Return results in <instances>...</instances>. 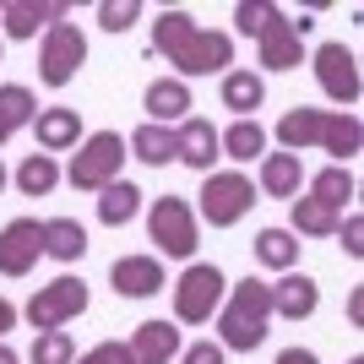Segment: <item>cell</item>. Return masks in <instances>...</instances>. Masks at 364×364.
Masks as SVG:
<instances>
[{"label": "cell", "mask_w": 364, "mask_h": 364, "mask_svg": "<svg viewBox=\"0 0 364 364\" xmlns=\"http://www.w3.org/2000/svg\"><path fill=\"white\" fill-rule=\"evenodd\" d=\"M316 304H321V283H316V277L283 272V277L272 283V316H283V321H310V316H316Z\"/></svg>", "instance_id": "e0dca14e"}, {"label": "cell", "mask_w": 364, "mask_h": 364, "mask_svg": "<svg viewBox=\"0 0 364 364\" xmlns=\"http://www.w3.org/2000/svg\"><path fill=\"white\" fill-rule=\"evenodd\" d=\"M11 180H16V191H22V196H49V191L60 185V164H55L49 152H28V158L16 164Z\"/></svg>", "instance_id": "4316f807"}, {"label": "cell", "mask_w": 364, "mask_h": 364, "mask_svg": "<svg viewBox=\"0 0 364 364\" xmlns=\"http://www.w3.org/2000/svg\"><path fill=\"white\" fill-rule=\"evenodd\" d=\"M136 213H141V191L131 180H114V185L98 191V223L104 228H125Z\"/></svg>", "instance_id": "484cf974"}, {"label": "cell", "mask_w": 364, "mask_h": 364, "mask_svg": "<svg viewBox=\"0 0 364 364\" xmlns=\"http://www.w3.org/2000/svg\"><path fill=\"white\" fill-rule=\"evenodd\" d=\"M277 11H283V6H272V0H240V6H234V28H240L245 38H261L267 22H277Z\"/></svg>", "instance_id": "1f68e13d"}, {"label": "cell", "mask_w": 364, "mask_h": 364, "mask_svg": "<svg viewBox=\"0 0 364 364\" xmlns=\"http://www.w3.org/2000/svg\"><path fill=\"white\" fill-rule=\"evenodd\" d=\"M28 364H76V343L71 332H38L28 348Z\"/></svg>", "instance_id": "4dcf8cb0"}, {"label": "cell", "mask_w": 364, "mask_h": 364, "mask_svg": "<svg viewBox=\"0 0 364 364\" xmlns=\"http://www.w3.org/2000/svg\"><path fill=\"white\" fill-rule=\"evenodd\" d=\"M65 11L71 6H60V0H0V33L6 38H38V22H65Z\"/></svg>", "instance_id": "4fadbf2b"}, {"label": "cell", "mask_w": 364, "mask_h": 364, "mask_svg": "<svg viewBox=\"0 0 364 364\" xmlns=\"http://www.w3.org/2000/svg\"><path fill=\"white\" fill-rule=\"evenodd\" d=\"M174 158H180L185 168H196V174H213V164L223 158L213 120H180L174 125Z\"/></svg>", "instance_id": "9a60e30c"}, {"label": "cell", "mask_w": 364, "mask_h": 364, "mask_svg": "<svg viewBox=\"0 0 364 364\" xmlns=\"http://www.w3.org/2000/svg\"><path fill=\"white\" fill-rule=\"evenodd\" d=\"M213 321H218V348L223 353H256L272 332V283H261V277L234 283Z\"/></svg>", "instance_id": "3957f363"}, {"label": "cell", "mask_w": 364, "mask_h": 364, "mask_svg": "<svg viewBox=\"0 0 364 364\" xmlns=\"http://www.w3.org/2000/svg\"><path fill=\"white\" fill-rule=\"evenodd\" d=\"M277 141H283V152H294V158H299L304 147H326L337 164H348L353 152L364 147V125H359V114H343V109L299 104L277 120Z\"/></svg>", "instance_id": "7a4b0ae2"}, {"label": "cell", "mask_w": 364, "mask_h": 364, "mask_svg": "<svg viewBox=\"0 0 364 364\" xmlns=\"http://www.w3.org/2000/svg\"><path fill=\"white\" fill-rule=\"evenodd\" d=\"M310 196H316V201H326L332 213H343V201H353V174H348L343 164L321 168L316 180H310Z\"/></svg>", "instance_id": "f546056e"}, {"label": "cell", "mask_w": 364, "mask_h": 364, "mask_svg": "<svg viewBox=\"0 0 364 364\" xmlns=\"http://www.w3.org/2000/svg\"><path fill=\"white\" fill-rule=\"evenodd\" d=\"M136 16H141L136 0H104V6H98V28H104V33H131V28H136Z\"/></svg>", "instance_id": "d6a6232c"}, {"label": "cell", "mask_w": 364, "mask_h": 364, "mask_svg": "<svg viewBox=\"0 0 364 364\" xmlns=\"http://www.w3.org/2000/svg\"><path fill=\"white\" fill-rule=\"evenodd\" d=\"M218 152L234 158V164H256L261 152H267V131H261V120H234L228 131H218Z\"/></svg>", "instance_id": "d4e9b609"}, {"label": "cell", "mask_w": 364, "mask_h": 364, "mask_svg": "<svg viewBox=\"0 0 364 364\" xmlns=\"http://www.w3.org/2000/svg\"><path fill=\"white\" fill-rule=\"evenodd\" d=\"M256 49H261V65H267V71H299L304 65V38L294 33L289 11H277V22H267V33L256 38Z\"/></svg>", "instance_id": "5bb4252c"}, {"label": "cell", "mask_w": 364, "mask_h": 364, "mask_svg": "<svg viewBox=\"0 0 364 364\" xmlns=\"http://www.w3.org/2000/svg\"><path fill=\"white\" fill-rule=\"evenodd\" d=\"M125 147H131V158H141L147 168H164L168 158H174V131H168V125H136Z\"/></svg>", "instance_id": "f1b7e54d"}, {"label": "cell", "mask_w": 364, "mask_h": 364, "mask_svg": "<svg viewBox=\"0 0 364 364\" xmlns=\"http://www.w3.org/2000/svg\"><path fill=\"white\" fill-rule=\"evenodd\" d=\"M180 364H228V353L218 343H191V348H180Z\"/></svg>", "instance_id": "e575fe53"}, {"label": "cell", "mask_w": 364, "mask_h": 364, "mask_svg": "<svg viewBox=\"0 0 364 364\" xmlns=\"http://www.w3.org/2000/svg\"><path fill=\"white\" fill-rule=\"evenodd\" d=\"M109 283H114V294L120 299H152V294H164L168 272L158 256H120L114 261V272H109Z\"/></svg>", "instance_id": "7c38bea8"}, {"label": "cell", "mask_w": 364, "mask_h": 364, "mask_svg": "<svg viewBox=\"0 0 364 364\" xmlns=\"http://www.w3.org/2000/svg\"><path fill=\"white\" fill-rule=\"evenodd\" d=\"M294 228L289 234H310V240H326V234H337V223H343V213H332L326 201L316 196H294Z\"/></svg>", "instance_id": "83f0119b"}, {"label": "cell", "mask_w": 364, "mask_h": 364, "mask_svg": "<svg viewBox=\"0 0 364 364\" xmlns=\"http://www.w3.org/2000/svg\"><path fill=\"white\" fill-rule=\"evenodd\" d=\"M299 234H289V228H261L256 234V261L267 267V272H294L299 267Z\"/></svg>", "instance_id": "44dd1931"}, {"label": "cell", "mask_w": 364, "mask_h": 364, "mask_svg": "<svg viewBox=\"0 0 364 364\" xmlns=\"http://www.w3.org/2000/svg\"><path fill=\"white\" fill-rule=\"evenodd\" d=\"M82 364H131V353H125V343H98L82 353Z\"/></svg>", "instance_id": "d590c367"}, {"label": "cell", "mask_w": 364, "mask_h": 364, "mask_svg": "<svg viewBox=\"0 0 364 364\" xmlns=\"http://www.w3.org/2000/svg\"><path fill=\"white\" fill-rule=\"evenodd\" d=\"M152 49L158 55H168V65L185 76H213L234 65V38L228 33H213V28H196V16L191 11H158V22H152Z\"/></svg>", "instance_id": "6da1fadb"}, {"label": "cell", "mask_w": 364, "mask_h": 364, "mask_svg": "<svg viewBox=\"0 0 364 364\" xmlns=\"http://www.w3.org/2000/svg\"><path fill=\"white\" fill-rule=\"evenodd\" d=\"M6 185H11V174H6V164H0V191H6Z\"/></svg>", "instance_id": "60d3db41"}, {"label": "cell", "mask_w": 364, "mask_h": 364, "mask_svg": "<svg viewBox=\"0 0 364 364\" xmlns=\"http://www.w3.org/2000/svg\"><path fill=\"white\" fill-rule=\"evenodd\" d=\"M82 60H87L82 28H76V22H55V28L44 33V49H38V82H44V87H65V82L82 71Z\"/></svg>", "instance_id": "9c48e42d"}, {"label": "cell", "mask_w": 364, "mask_h": 364, "mask_svg": "<svg viewBox=\"0 0 364 364\" xmlns=\"http://www.w3.org/2000/svg\"><path fill=\"white\" fill-rule=\"evenodd\" d=\"M11 326H16V304L0 294V343H6V332H11Z\"/></svg>", "instance_id": "8d00e7d4"}, {"label": "cell", "mask_w": 364, "mask_h": 364, "mask_svg": "<svg viewBox=\"0 0 364 364\" xmlns=\"http://www.w3.org/2000/svg\"><path fill=\"white\" fill-rule=\"evenodd\" d=\"M33 136H38V152H71L76 141H82V114L76 109H65V104H55V109H38L33 114Z\"/></svg>", "instance_id": "ac0fdd59"}, {"label": "cell", "mask_w": 364, "mask_h": 364, "mask_svg": "<svg viewBox=\"0 0 364 364\" xmlns=\"http://www.w3.org/2000/svg\"><path fill=\"white\" fill-rule=\"evenodd\" d=\"M141 109H147V125H180V120H191V87L180 76H158L141 92Z\"/></svg>", "instance_id": "2e32d148"}, {"label": "cell", "mask_w": 364, "mask_h": 364, "mask_svg": "<svg viewBox=\"0 0 364 364\" xmlns=\"http://www.w3.org/2000/svg\"><path fill=\"white\" fill-rule=\"evenodd\" d=\"M337 234H343V250L359 261V256H364V218H359V213L343 218V223H337Z\"/></svg>", "instance_id": "836d02e7"}, {"label": "cell", "mask_w": 364, "mask_h": 364, "mask_svg": "<svg viewBox=\"0 0 364 364\" xmlns=\"http://www.w3.org/2000/svg\"><path fill=\"white\" fill-rule=\"evenodd\" d=\"M310 65H316L321 92L348 114V109L359 104V60H353V49L343 44V38H332V44H321L316 55H310Z\"/></svg>", "instance_id": "30bf717a"}, {"label": "cell", "mask_w": 364, "mask_h": 364, "mask_svg": "<svg viewBox=\"0 0 364 364\" xmlns=\"http://www.w3.org/2000/svg\"><path fill=\"white\" fill-rule=\"evenodd\" d=\"M348 321H353V326H359V321H364V294H359V289L348 294Z\"/></svg>", "instance_id": "f35d334b"}, {"label": "cell", "mask_w": 364, "mask_h": 364, "mask_svg": "<svg viewBox=\"0 0 364 364\" xmlns=\"http://www.w3.org/2000/svg\"><path fill=\"white\" fill-rule=\"evenodd\" d=\"M131 364H168L180 359V326H168V321H141L131 343H125Z\"/></svg>", "instance_id": "d6986e66"}, {"label": "cell", "mask_w": 364, "mask_h": 364, "mask_svg": "<svg viewBox=\"0 0 364 364\" xmlns=\"http://www.w3.org/2000/svg\"><path fill=\"white\" fill-rule=\"evenodd\" d=\"M44 256V223L38 218H11L0 228V272L6 277H28Z\"/></svg>", "instance_id": "8fae6325"}, {"label": "cell", "mask_w": 364, "mask_h": 364, "mask_svg": "<svg viewBox=\"0 0 364 364\" xmlns=\"http://www.w3.org/2000/svg\"><path fill=\"white\" fill-rule=\"evenodd\" d=\"M267 104V82L256 71H228L223 76V109H234V120H250Z\"/></svg>", "instance_id": "603a6c76"}, {"label": "cell", "mask_w": 364, "mask_h": 364, "mask_svg": "<svg viewBox=\"0 0 364 364\" xmlns=\"http://www.w3.org/2000/svg\"><path fill=\"white\" fill-rule=\"evenodd\" d=\"M33 114H38V98H33V87H22V82H6L0 87V147L22 131V125H33Z\"/></svg>", "instance_id": "7402d4cb"}, {"label": "cell", "mask_w": 364, "mask_h": 364, "mask_svg": "<svg viewBox=\"0 0 364 364\" xmlns=\"http://www.w3.org/2000/svg\"><path fill=\"white\" fill-rule=\"evenodd\" d=\"M277 364H321V359L310 348H283V353H277Z\"/></svg>", "instance_id": "74e56055"}, {"label": "cell", "mask_w": 364, "mask_h": 364, "mask_svg": "<svg viewBox=\"0 0 364 364\" xmlns=\"http://www.w3.org/2000/svg\"><path fill=\"white\" fill-rule=\"evenodd\" d=\"M348 364H364V359H348Z\"/></svg>", "instance_id": "b9f144b4"}, {"label": "cell", "mask_w": 364, "mask_h": 364, "mask_svg": "<svg viewBox=\"0 0 364 364\" xmlns=\"http://www.w3.org/2000/svg\"><path fill=\"white\" fill-rule=\"evenodd\" d=\"M44 256H55V261H82L87 256V228L76 223V218H49L44 223Z\"/></svg>", "instance_id": "cb8c5ba5"}, {"label": "cell", "mask_w": 364, "mask_h": 364, "mask_svg": "<svg viewBox=\"0 0 364 364\" xmlns=\"http://www.w3.org/2000/svg\"><path fill=\"white\" fill-rule=\"evenodd\" d=\"M120 168H125V136L120 131H92V136L82 141V152L71 158L65 180H71L76 191H104V185L120 180Z\"/></svg>", "instance_id": "5b68a950"}, {"label": "cell", "mask_w": 364, "mask_h": 364, "mask_svg": "<svg viewBox=\"0 0 364 364\" xmlns=\"http://www.w3.org/2000/svg\"><path fill=\"white\" fill-rule=\"evenodd\" d=\"M223 294H228V277L218 272L213 261H191L185 277L174 283V321H180V326H201V321H213L218 304H223Z\"/></svg>", "instance_id": "277c9868"}, {"label": "cell", "mask_w": 364, "mask_h": 364, "mask_svg": "<svg viewBox=\"0 0 364 364\" xmlns=\"http://www.w3.org/2000/svg\"><path fill=\"white\" fill-rule=\"evenodd\" d=\"M0 364H22V359H16V348H6V343H0Z\"/></svg>", "instance_id": "ab89813d"}, {"label": "cell", "mask_w": 364, "mask_h": 364, "mask_svg": "<svg viewBox=\"0 0 364 364\" xmlns=\"http://www.w3.org/2000/svg\"><path fill=\"white\" fill-rule=\"evenodd\" d=\"M87 283L82 277H55V283H44V289L28 299V321H33V332H65L82 310H87Z\"/></svg>", "instance_id": "ba28073f"}, {"label": "cell", "mask_w": 364, "mask_h": 364, "mask_svg": "<svg viewBox=\"0 0 364 364\" xmlns=\"http://www.w3.org/2000/svg\"><path fill=\"white\" fill-rule=\"evenodd\" d=\"M147 240L174 261H191L196 256V213H191V201L185 196H158L147 207Z\"/></svg>", "instance_id": "8992f818"}, {"label": "cell", "mask_w": 364, "mask_h": 364, "mask_svg": "<svg viewBox=\"0 0 364 364\" xmlns=\"http://www.w3.org/2000/svg\"><path fill=\"white\" fill-rule=\"evenodd\" d=\"M256 207V180H245L240 168H223V174H207V185H201V207L196 213L207 218L213 228H234L245 213Z\"/></svg>", "instance_id": "52a82bcc"}, {"label": "cell", "mask_w": 364, "mask_h": 364, "mask_svg": "<svg viewBox=\"0 0 364 364\" xmlns=\"http://www.w3.org/2000/svg\"><path fill=\"white\" fill-rule=\"evenodd\" d=\"M304 185V164L294 152H261V196H277V201H294Z\"/></svg>", "instance_id": "ffe728a7"}]
</instances>
